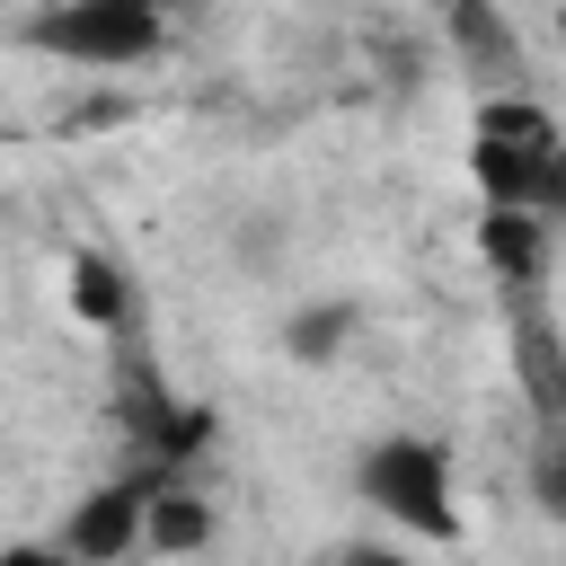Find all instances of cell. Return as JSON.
Instances as JSON below:
<instances>
[{"label": "cell", "mask_w": 566, "mask_h": 566, "mask_svg": "<svg viewBox=\"0 0 566 566\" xmlns=\"http://www.w3.org/2000/svg\"><path fill=\"white\" fill-rule=\"evenodd\" d=\"M354 495L416 531V539H460V504H451V442L442 433H380L363 460H354Z\"/></svg>", "instance_id": "obj_1"}, {"label": "cell", "mask_w": 566, "mask_h": 566, "mask_svg": "<svg viewBox=\"0 0 566 566\" xmlns=\"http://www.w3.org/2000/svg\"><path fill=\"white\" fill-rule=\"evenodd\" d=\"M18 44L80 62V71H133L168 44V9H150V0H44L18 27Z\"/></svg>", "instance_id": "obj_2"}, {"label": "cell", "mask_w": 566, "mask_h": 566, "mask_svg": "<svg viewBox=\"0 0 566 566\" xmlns=\"http://www.w3.org/2000/svg\"><path fill=\"white\" fill-rule=\"evenodd\" d=\"M557 142H566V133H557L548 106L495 88V97L469 115V177H478V195H486V203H531V186H539V168H548Z\"/></svg>", "instance_id": "obj_3"}, {"label": "cell", "mask_w": 566, "mask_h": 566, "mask_svg": "<svg viewBox=\"0 0 566 566\" xmlns=\"http://www.w3.org/2000/svg\"><path fill=\"white\" fill-rule=\"evenodd\" d=\"M159 478H177V469H133V478H106L97 495H80L71 504V522H62V557H80V566H115V557H133V548H150V486Z\"/></svg>", "instance_id": "obj_4"}, {"label": "cell", "mask_w": 566, "mask_h": 566, "mask_svg": "<svg viewBox=\"0 0 566 566\" xmlns=\"http://www.w3.org/2000/svg\"><path fill=\"white\" fill-rule=\"evenodd\" d=\"M504 336H513V380H522L531 416H566V327L548 318V301L539 292H513Z\"/></svg>", "instance_id": "obj_5"}, {"label": "cell", "mask_w": 566, "mask_h": 566, "mask_svg": "<svg viewBox=\"0 0 566 566\" xmlns=\"http://www.w3.org/2000/svg\"><path fill=\"white\" fill-rule=\"evenodd\" d=\"M548 212H531V203H486L478 212V256L495 265V283H504V301L513 292H539V274H548Z\"/></svg>", "instance_id": "obj_6"}, {"label": "cell", "mask_w": 566, "mask_h": 566, "mask_svg": "<svg viewBox=\"0 0 566 566\" xmlns=\"http://www.w3.org/2000/svg\"><path fill=\"white\" fill-rule=\"evenodd\" d=\"M442 27H451V44L478 80H495V88L522 80V35L495 18V0H442Z\"/></svg>", "instance_id": "obj_7"}, {"label": "cell", "mask_w": 566, "mask_h": 566, "mask_svg": "<svg viewBox=\"0 0 566 566\" xmlns=\"http://www.w3.org/2000/svg\"><path fill=\"white\" fill-rule=\"evenodd\" d=\"M71 310L88 327H106V336L133 327V283H124V265L106 248H71Z\"/></svg>", "instance_id": "obj_8"}, {"label": "cell", "mask_w": 566, "mask_h": 566, "mask_svg": "<svg viewBox=\"0 0 566 566\" xmlns=\"http://www.w3.org/2000/svg\"><path fill=\"white\" fill-rule=\"evenodd\" d=\"M354 336H363V310H354V301H310V310L283 327V354H292V363H336Z\"/></svg>", "instance_id": "obj_9"}, {"label": "cell", "mask_w": 566, "mask_h": 566, "mask_svg": "<svg viewBox=\"0 0 566 566\" xmlns=\"http://www.w3.org/2000/svg\"><path fill=\"white\" fill-rule=\"evenodd\" d=\"M203 539H212V504H203L186 478H159V486H150V548L177 557V548H203Z\"/></svg>", "instance_id": "obj_10"}, {"label": "cell", "mask_w": 566, "mask_h": 566, "mask_svg": "<svg viewBox=\"0 0 566 566\" xmlns=\"http://www.w3.org/2000/svg\"><path fill=\"white\" fill-rule=\"evenodd\" d=\"M531 504L548 522H566V416H539V442H531Z\"/></svg>", "instance_id": "obj_11"}, {"label": "cell", "mask_w": 566, "mask_h": 566, "mask_svg": "<svg viewBox=\"0 0 566 566\" xmlns=\"http://www.w3.org/2000/svg\"><path fill=\"white\" fill-rule=\"evenodd\" d=\"M531 212H548V221H566V142L548 150V168H539V186H531Z\"/></svg>", "instance_id": "obj_12"}, {"label": "cell", "mask_w": 566, "mask_h": 566, "mask_svg": "<svg viewBox=\"0 0 566 566\" xmlns=\"http://www.w3.org/2000/svg\"><path fill=\"white\" fill-rule=\"evenodd\" d=\"M150 9H177V0H150Z\"/></svg>", "instance_id": "obj_13"}]
</instances>
